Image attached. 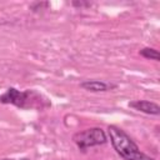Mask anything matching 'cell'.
Here are the masks:
<instances>
[{"label": "cell", "mask_w": 160, "mask_h": 160, "mask_svg": "<svg viewBox=\"0 0 160 160\" xmlns=\"http://www.w3.org/2000/svg\"><path fill=\"white\" fill-rule=\"evenodd\" d=\"M108 135L110 138V141L115 151L122 159L125 160H155L154 158H150L142 151H140L139 146L134 142V140L120 128L115 125H109Z\"/></svg>", "instance_id": "cell-1"}, {"label": "cell", "mask_w": 160, "mask_h": 160, "mask_svg": "<svg viewBox=\"0 0 160 160\" xmlns=\"http://www.w3.org/2000/svg\"><path fill=\"white\" fill-rule=\"evenodd\" d=\"M44 100H41V95L38 94L34 90H25L20 91L15 88H9L1 96L0 102L2 104H11L21 109H29V108H42Z\"/></svg>", "instance_id": "cell-2"}, {"label": "cell", "mask_w": 160, "mask_h": 160, "mask_svg": "<svg viewBox=\"0 0 160 160\" xmlns=\"http://www.w3.org/2000/svg\"><path fill=\"white\" fill-rule=\"evenodd\" d=\"M74 142L78 145L79 149L85 150L92 146L98 145H104L108 141L106 134L104 132L102 129L100 128H90L79 132H75L72 136Z\"/></svg>", "instance_id": "cell-3"}, {"label": "cell", "mask_w": 160, "mask_h": 160, "mask_svg": "<svg viewBox=\"0 0 160 160\" xmlns=\"http://www.w3.org/2000/svg\"><path fill=\"white\" fill-rule=\"evenodd\" d=\"M129 106L141 111L144 114H149V115H159L160 114V106L156 102L152 101H148V100H135V101H130Z\"/></svg>", "instance_id": "cell-4"}, {"label": "cell", "mask_w": 160, "mask_h": 160, "mask_svg": "<svg viewBox=\"0 0 160 160\" xmlns=\"http://www.w3.org/2000/svg\"><path fill=\"white\" fill-rule=\"evenodd\" d=\"M80 86L84 90H88V91H91V92H99V91H108V90L115 89L118 85L105 82V81H101V80H85L80 84Z\"/></svg>", "instance_id": "cell-5"}, {"label": "cell", "mask_w": 160, "mask_h": 160, "mask_svg": "<svg viewBox=\"0 0 160 160\" xmlns=\"http://www.w3.org/2000/svg\"><path fill=\"white\" fill-rule=\"evenodd\" d=\"M139 54L141 56H144L145 59H150V60H155V61H159L160 60V55H159V51L154 48H144L139 51Z\"/></svg>", "instance_id": "cell-6"}, {"label": "cell", "mask_w": 160, "mask_h": 160, "mask_svg": "<svg viewBox=\"0 0 160 160\" xmlns=\"http://www.w3.org/2000/svg\"><path fill=\"white\" fill-rule=\"evenodd\" d=\"M72 5L78 6V8H84V6H90L91 4L88 1H72Z\"/></svg>", "instance_id": "cell-7"}, {"label": "cell", "mask_w": 160, "mask_h": 160, "mask_svg": "<svg viewBox=\"0 0 160 160\" xmlns=\"http://www.w3.org/2000/svg\"><path fill=\"white\" fill-rule=\"evenodd\" d=\"M19 160H29L28 158H22V159H19Z\"/></svg>", "instance_id": "cell-8"}]
</instances>
